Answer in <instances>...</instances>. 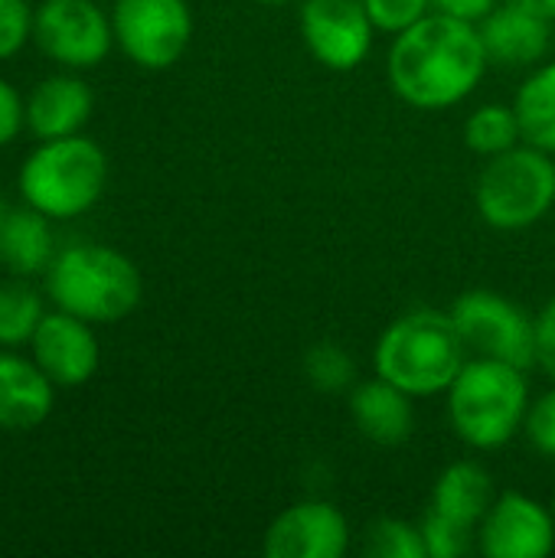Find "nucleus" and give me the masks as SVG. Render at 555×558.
Wrapping results in <instances>:
<instances>
[{"mask_svg": "<svg viewBox=\"0 0 555 558\" xmlns=\"http://www.w3.org/2000/svg\"><path fill=\"white\" fill-rule=\"evenodd\" d=\"M507 3L523 7V10H530V13H540V16H546V20H553L555 23V0H507Z\"/></svg>", "mask_w": 555, "mask_h": 558, "instance_id": "32", "label": "nucleus"}, {"mask_svg": "<svg viewBox=\"0 0 555 558\" xmlns=\"http://www.w3.org/2000/svg\"><path fill=\"white\" fill-rule=\"evenodd\" d=\"M255 3H268V7H278V3H291V0H255Z\"/></svg>", "mask_w": 555, "mask_h": 558, "instance_id": "34", "label": "nucleus"}, {"mask_svg": "<svg viewBox=\"0 0 555 558\" xmlns=\"http://www.w3.org/2000/svg\"><path fill=\"white\" fill-rule=\"evenodd\" d=\"M520 141H523V131H520V118H517L514 105H481L464 121V144L474 154L497 157V154L517 147Z\"/></svg>", "mask_w": 555, "mask_h": 558, "instance_id": "22", "label": "nucleus"}, {"mask_svg": "<svg viewBox=\"0 0 555 558\" xmlns=\"http://www.w3.org/2000/svg\"><path fill=\"white\" fill-rule=\"evenodd\" d=\"M555 549V513L540 500L507 490L481 520V553L487 558H546Z\"/></svg>", "mask_w": 555, "mask_h": 558, "instance_id": "12", "label": "nucleus"}, {"mask_svg": "<svg viewBox=\"0 0 555 558\" xmlns=\"http://www.w3.org/2000/svg\"><path fill=\"white\" fill-rule=\"evenodd\" d=\"M536 366L555 383V298L536 317Z\"/></svg>", "mask_w": 555, "mask_h": 558, "instance_id": "30", "label": "nucleus"}, {"mask_svg": "<svg viewBox=\"0 0 555 558\" xmlns=\"http://www.w3.org/2000/svg\"><path fill=\"white\" fill-rule=\"evenodd\" d=\"M46 298L39 288H33L26 278L13 275L0 284V347L16 350L29 347L36 327L46 317Z\"/></svg>", "mask_w": 555, "mask_h": 558, "instance_id": "21", "label": "nucleus"}, {"mask_svg": "<svg viewBox=\"0 0 555 558\" xmlns=\"http://www.w3.org/2000/svg\"><path fill=\"white\" fill-rule=\"evenodd\" d=\"M26 128V111L20 92L0 75V150L16 141V134Z\"/></svg>", "mask_w": 555, "mask_h": 558, "instance_id": "29", "label": "nucleus"}, {"mask_svg": "<svg viewBox=\"0 0 555 558\" xmlns=\"http://www.w3.org/2000/svg\"><path fill=\"white\" fill-rule=\"evenodd\" d=\"M451 320L474 356L504 360L520 369L536 363V317L497 291H468L451 304Z\"/></svg>", "mask_w": 555, "mask_h": 558, "instance_id": "7", "label": "nucleus"}, {"mask_svg": "<svg viewBox=\"0 0 555 558\" xmlns=\"http://www.w3.org/2000/svg\"><path fill=\"white\" fill-rule=\"evenodd\" d=\"M33 43L62 69H95L114 46L111 13L98 0H43L33 10Z\"/></svg>", "mask_w": 555, "mask_h": 558, "instance_id": "9", "label": "nucleus"}, {"mask_svg": "<svg viewBox=\"0 0 555 558\" xmlns=\"http://www.w3.org/2000/svg\"><path fill=\"white\" fill-rule=\"evenodd\" d=\"M105 183L108 157L85 134L39 141L26 154L16 177L20 199L49 216L52 222L88 213L101 199Z\"/></svg>", "mask_w": 555, "mask_h": 558, "instance_id": "5", "label": "nucleus"}, {"mask_svg": "<svg viewBox=\"0 0 555 558\" xmlns=\"http://www.w3.org/2000/svg\"><path fill=\"white\" fill-rule=\"evenodd\" d=\"M523 428H527L530 445L543 458H553L555 461V389L543 392L536 402H530V412H527Z\"/></svg>", "mask_w": 555, "mask_h": 558, "instance_id": "28", "label": "nucleus"}, {"mask_svg": "<svg viewBox=\"0 0 555 558\" xmlns=\"http://www.w3.org/2000/svg\"><path fill=\"white\" fill-rule=\"evenodd\" d=\"M111 29L114 46L134 65L164 72L180 62L193 39V13L186 0H114Z\"/></svg>", "mask_w": 555, "mask_h": 558, "instance_id": "8", "label": "nucleus"}, {"mask_svg": "<svg viewBox=\"0 0 555 558\" xmlns=\"http://www.w3.org/2000/svg\"><path fill=\"white\" fill-rule=\"evenodd\" d=\"M10 209H13V206H7V203L0 199V242H3V229H7V219H10Z\"/></svg>", "mask_w": 555, "mask_h": 558, "instance_id": "33", "label": "nucleus"}, {"mask_svg": "<svg viewBox=\"0 0 555 558\" xmlns=\"http://www.w3.org/2000/svg\"><path fill=\"white\" fill-rule=\"evenodd\" d=\"M514 111L520 118L523 141L555 154V62H546L527 75L514 98Z\"/></svg>", "mask_w": 555, "mask_h": 558, "instance_id": "20", "label": "nucleus"}, {"mask_svg": "<svg viewBox=\"0 0 555 558\" xmlns=\"http://www.w3.org/2000/svg\"><path fill=\"white\" fill-rule=\"evenodd\" d=\"M33 10L29 0H0V62L33 43Z\"/></svg>", "mask_w": 555, "mask_h": 558, "instance_id": "26", "label": "nucleus"}, {"mask_svg": "<svg viewBox=\"0 0 555 558\" xmlns=\"http://www.w3.org/2000/svg\"><path fill=\"white\" fill-rule=\"evenodd\" d=\"M52 258H56L52 219L26 203L20 209H10L0 242V265H7L20 278H33V275H46Z\"/></svg>", "mask_w": 555, "mask_h": 558, "instance_id": "19", "label": "nucleus"}, {"mask_svg": "<svg viewBox=\"0 0 555 558\" xmlns=\"http://www.w3.org/2000/svg\"><path fill=\"white\" fill-rule=\"evenodd\" d=\"M360 549L370 558H429L422 526H412L396 517H379L366 523Z\"/></svg>", "mask_w": 555, "mask_h": 558, "instance_id": "23", "label": "nucleus"}, {"mask_svg": "<svg viewBox=\"0 0 555 558\" xmlns=\"http://www.w3.org/2000/svg\"><path fill=\"white\" fill-rule=\"evenodd\" d=\"M350 415H353V425L360 428V435L383 448H396V445L409 441V435L415 428L412 396L379 376L370 383H360L350 392Z\"/></svg>", "mask_w": 555, "mask_h": 558, "instance_id": "17", "label": "nucleus"}, {"mask_svg": "<svg viewBox=\"0 0 555 558\" xmlns=\"http://www.w3.org/2000/svg\"><path fill=\"white\" fill-rule=\"evenodd\" d=\"M376 376L399 386L412 399L448 392L461 366L468 363V347L451 320V314L419 307L396 317L376 340Z\"/></svg>", "mask_w": 555, "mask_h": 558, "instance_id": "3", "label": "nucleus"}, {"mask_svg": "<svg viewBox=\"0 0 555 558\" xmlns=\"http://www.w3.org/2000/svg\"><path fill=\"white\" fill-rule=\"evenodd\" d=\"M481 39L487 49V59L507 69H527L546 59L550 46H553V20L530 13L523 7L514 3H500L494 7L484 20H481Z\"/></svg>", "mask_w": 555, "mask_h": 558, "instance_id": "15", "label": "nucleus"}, {"mask_svg": "<svg viewBox=\"0 0 555 558\" xmlns=\"http://www.w3.org/2000/svg\"><path fill=\"white\" fill-rule=\"evenodd\" d=\"M474 203L491 229L520 232L536 226L555 206L553 154L533 144H517L487 157L474 186Z\"/></svg>", "mask_w": 555, "mask_h": 558, "instance_id": "6", "label": "nucleus"}, {"mask_svg": "<svg viewBox=\"0 0 555 558\" xmlns=\"http://www.w3.org/2000/svg\"><path fill=\"white\" fill-rule=\"evenodd\" d=\"M422 539H425L429 558H461L468 556L474 546V530L429 510L422 520Z\"/></svg>", "mask_w": 555, "mask_h": 558, "instance_id": "25", "label": "nucleus"}, {"mask_svg": "<svg viewBox=\"0 0 555 558\" xmlns=\"http://www.w3.org/2000/svg\"><path fill=\"white\" fill-rule=\"evenodd\" d=\"M494 500H497V490H494L491 474L474 461H455L438 474L429 510L474 530L481 526Z\"/></svg>", "mask_w": 555, "mask_h": 558, "instance_id": "18", "label": "nucleus"}, {"mask_svg": "<svg viewBox=\"0 0 555 558\" xmlns=\"http://www.w3.org/2000/svg\"><path fill=\"white\" fill-rule=\"evenodd\" d=\"M350 549V523L330 504H298L278 513L265 533L268 558H340Z\"/></svg>", "mask_w": 555, "mask_h": 558, "instance_id": "13", "label": "nucleus"}, {"mask_svg": "<svg viewBox=\"0 0 555 558\" xmlns=\"http://www.w3.org/2000/svg\"><path fill=\"white\" fill-rule=\"evenodd\" d=\"M530 383L527 369L474 356L448 386V418L455 435L478 451L504 448L527 422Z\"/></svg>", "mask_w": 555, "mask_h": 558, "instance_id": "4", "label": "nucleus"}, {"mask_svg": "<svg viewBox=\"0 0 555 558\" xmlns=\"http://www.w3.org/2000/svg\"><path fill=\"white\" fill-rule=\"evenodd\" d=\"M304 376L317 392H343L357 383V363L337 343H314L304 356Z\"/></svg>", "mask_w": 555, "mask_h": 558, "instance_id": "24", "label": "nucleus"}, {"mask_svg": "<svg viewBox=\"0 0 555 558\" xmlns=\"http://www.w3.org/2000/svg\"><path fill=\"white\" fill-rule=\"evenodd\" d=\"M432 7L438 13H448V16H458V20H468V23H481L497 7V0H432Z\"/></svg>", "mask_w": 555, "mask_h": 558, "instance_id": "31", "label": "nucleus"}, {"mask_svg": "<svg viewBox=\"0 0 555 558\" xmlns=\"http://www.w3.org/2000/svg\"><path fill=\"white\" fill-rule=\"evenodd\" d=\"M29 356L56 389H79L92 383L101 366L95 324L52 307L29 340Z\"/></svg>", "mask_w": 555, "mask_h": 558, "instance_id": "11", "label": "nucleus"}, {"mask_svg": "<svg viewBox=\"0 0 555 558\" xmlns=\"http://www.w3.org/2000/svg\"><path fill=\"white\" fill-rule=\"evenodd\" d=\"M373 20L363 0H304L301 3V36L307 52L334 69H357L373 49Z\"/></svg>", "mask_w": 555, "mask_h": 558, "instance_id": "10", "label": "nucleus"}, {"mask_svg": "<svg viewBox=\"0 0 555 558\" xmlns=\"http://www.w3.org/2000/svg\"><path fill=\"white\" fill-rule=\"evenodd\" d=\"M23 111H26V131L36 141L69 137V134H82V128L88 124L95 111V95L82 75L65 69L36 82L33 92L23 98Z\"/></svg>", "mask_w": 555, "mask_h": 558, "instance_id": "14", "label": "nucleus"}, {"mask_svg": "<svg viewBox=\"0 0 555 558\" xmlns=\"http://www.w3.org/2000/svg\"><path fill=\"white\" fill-rule=\"evenodd\" d=\"M56 405L52 379L33 356L0 353V432H33Z\"/></svg>", "mask_w": 555, "mask_h": 558, "instance_id": "16", "label": "nucleus"}, {"mask_svg": "<svg viewBox=\"0 0 555 558\" xmlns=\"http://www.w3.org/2000/svg\"><path fill=\"white\" fill-rule=\"evenodd\" d=\"M491 59L478 23L429 13L396 33L386 56L389 88L412 108L442 111L461 105L484 78Z\"/></svg>", "mask_w": 555, "mask_h": 558, "instance_id": "1", "label": "nucleus"}, {"mask_svg": "<svg viewBox=\"0 0 555 558\" xmlns=\"http://www.w3.org/2000/svg\"><path fill=\"white\" fill-rule=\"evenodd\" d=\"M43 278L52 307L95 327L124 320L144 298V278L137 265L124 252L98 242H75L59 248Z\"/></svg>", "mask_w": 555, "mask_h": 558, "instance_id": "2", "label": "nucleus"}, {"mask_svg": "<svg viewBox=\"0 0 555 558\" xmlns=\"http://www.w3.org/2000/svg\"><path fill=\"white\" fill-rule=\"evenodd\" d=\"M363 7L376 29L396 36V33L409 29L412 23H419L422 16H429L432 0H363Z\"/></svg>", "mask_w": 555, "mask_h": 558, "instance_id": "27", "label": "nucleus"}]
</instances>
